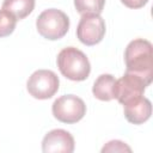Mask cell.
<instances>
[{
	"label": "cell",
	"instance_id": "5bb4252c",
	"mask_svg": "<svg viewBox=\"0 0 153 153\" xmlns=\"http://www.w3.org/2000/svg\"><path fill=\"white\" fill-rule=\"evenodd\" d=\"M102 152H131V148L121 140H111L103 146Z\"/></svg>",
	"mask_w": 153,
	"mask_h": 153
},
{
	"label": "cell",
	"instance_id": "7a4b0ae2",
	"mask_svg": "<svg viewBox=\"0 0 153 153\" xmlns=\"http://www.w3.org/2000/svg\"><path fill=\"white\" fill-rule=\"evenodd\" d=\"M56 63L60 73L72 81L86 80L91 72L87 56L75 47L63 48L57 54Z\"/></svg>",
	"mask_w": 153,
	"mask_h": 153
},
{
	"label": "cell",
	"instance_id": "9c48e42d",
	"mask_svg": "<svg viewBox=\"0 0 153 153\" xmlns=\"http://www.w3.org/2000/svg\"><path fill=\"white\" fill-rule=\"evenodd\" d=\"M124 117L131 124H142L149 120L152 115L151 100L143 96L130 99L123 104Z\"/></svg>",
	"mask_w": 153,
	"mask_h": 153
},
{
	"label": "cell",
	"instance_id": "4fadbf2b",
	"mask_svg": "<svg viewBox=\"0 0 153 153\" xmlns=\"http://www.w3.org/2000/svg\"><path fill=\"white\" fill-rule=\"evenodd\" d=\"M17 18L8 11L0 10V38L10 36L17 25Z\"/></svg>",
	"mask_w": 153,
	"mask_h": 153
},
{
	"label": "cell",
	"instance_id": "3957f363",
	"mask_svg": "<svg viewBox=\"0 0 153 153\" xmlns=\"http://www.w3.org/2000/svg\"><path fill=\"white\" fill-rule=\"evenodd\" d=\"M36 29L42 37L49 41H56L68 32L69 18L61 10L48 8L37 17Z\"/></svg>",
	"mask_w": 153,
	"mask_h": 153
},
{
	"label": "cell",
	"instance_id": "ba28073f",
	"mask_svg": "<svg viewBox=\"0 0 153 153\" xmlns=\"http://www.w3.org/2000/svg\"><path fill=\"white\" fill-rule=\"evenodd\" d=\"M74 147L73 135L65 129H53L42 140V151L44 153H72Z\"/></svg>",
	"mask_w": 153,
	"mask_h": 153
},
{
	"label": "cell",
	"instance_id": "7c38bea8",
	"mask_svg": "<svg viewBox=\"0 0 153 153\" xmlns=\"http://www.w3.org/2000/svg\"><path fill=\"white\" fill-rule=\"evenodd\" d=\"M105 5V0H74L75 10L80 14H100Z\"/></svg>",
	"mask_w": 153,
	"mask_h": 153
},
{
	"label": "cell",
	"instance_id": "30bf717a",
	"mask_svg": "<svg viewBox=\"0 0 153 153\" xmlns=\"http://www.w3.org/2000/svg\"><path fill=\"white\" fill-rule=\"evenodd\" d=\"M115 76L111 74H100L93 82L92 93L93 96L103 102H110L114 97V87H115Z\"/></svg>",
	"mask_w": 153,
	"mask_h": 153
},
{
	"label": "cell",
	"instance_id": "5b68a950",
	"mask_svg": "<svg viewBox=\"0 0 153 153\" xmlns=\"http://www.w3.org/2000/svg\"><path fill=\"white\" fill-rule=\"evenodd\" d=\"M59 76L50 69H37L26 81V90L29 94L42 100L51 98L59 91Z\"/></svg>",
	"mask_w": 153,
	"mask_h": 153
},
{
	"label": "cell",
	"instance_id": "6da1fadb",
	"mask_svg": "<svg viewBox=\"0 0 153 153\" xmlns=\"http://www.w3.org/2000/svg\"><path fill=\"white\" fill-rule=\"evenodd\" d=\"M126 72L141 76L149 85L153 79V47L143 38H136L128 43L124 50Z\"/></svg>",
	"mask_w": 153,
	"mask_h": 153
},
{
	"label": "cell",
	"instance_id": "8992f818",
	"mask_svg": "<svg viewBox=\"0 0 153 153\" xmlns=\"http://www.w3.org/2000/svg\"><path fill=\"white\" fill-rule=\"evenodd\" d=\"M106 26L100 14H81L76 26V37L85 45H96L103 41Z\"/></svg>",
	"mask_w": 153,
	"mask_h": 153
},
{
	"label": "cell",
	"instance_id": "277c9868",
	"mask_svg": "<svg viewBox=\"0 0 153 153\" xmlns=\"http://www.w3.org/2000/svg\"><path fill=\"white\" fill-rule=\"evenodd\" d=\"M51 112L57 121L67 124H73L79 122L85 116L86 104L78 96L63 94L54 100Z\"/></svg>",
	"mask_w": 153,
	"mask_h": 153
},
{
	"label": "cell",
	"instance_id": "52a82bcc",
	"mask_svg": "<svg viewBox=\"0 0 153 153\" xmlns=\"http://www.w3.org/2000/svg\"><path fill=\"white\" fill-rule=\"evenodd\" d=\"M147 86L148 84L141 76L126 72L123 76L115 81L114 97L118 100V103L123 105L130 99L143 96Z\"/></svg>",
	"mask_w": 153,
	"mask_h": 153
},
{
	"label": "cell",
	"instance_id": "8fae6325",
	"mask_svg": "<svg viewBox=\"0 0 153 153\" xmlns=\"http://www.w3.org/2000/svg\"><path fill=\"white\" fill-rule=\"evenodd\" d=\"M2 10L12 13L18 20L26 18L35 8V0H4Z\"/></svg>",
	"mask_w": 153,
	"mask_h": 153
},
{
	"label": "cell",
	"instance_id": "9a60e30c",
	"mask_svg": "<svg viewBox=\"0 0 153 153\" xmlns=\"http://www.w3.org/2000/svg\"><path fill=\"white\" fill-rule=\"evenodd\" d=\"M121 2H122L124 6L129 7V8L136 10V8L143 7V6L148 2V0H121Z\"/></svg>",
	"mask_w": 153,
	"mask_h": 153
}]
</instances>
